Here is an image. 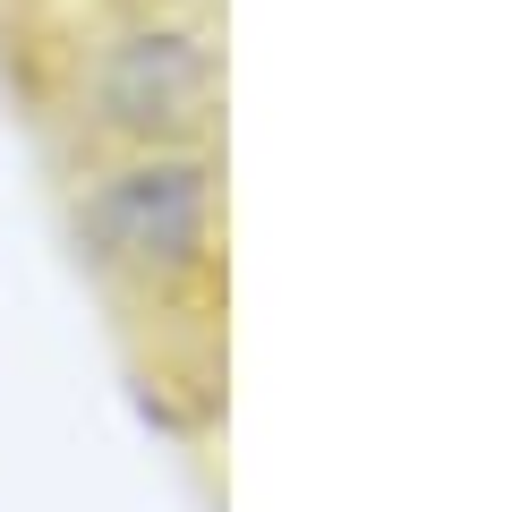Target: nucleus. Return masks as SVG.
Returning <instances> with one entry per match:
<instances>
[{
    "label": "nucleus",
    "instance_id": "nucleus-1",
    "mask_svg": "<svg viewBox=\"0 0 512 512\" xmlns=\"http://www.w3.org/2000/svg\"><path fill=\"white\" fill-rule=\"evenodd\" d=\"M77 231L111 274L171 291V282L205 274V256H214V171L197 154H137L86 188Z\"/></svg>",
    "mask_w": 512,
    "mask_h": 512
},
{
    "label": "nucleus",
    "instance_id": "nucleus-2",
    "mask_svg": "<svg viewBox=\"0 0 512 512\" xmlns=\"http://www.w3.org/2000/svg\"><path fill=\"white\" fill-rule=\"evenodd\" d=\"M86 103L103 128L137 137V146H180L214 120L222 103V60H214V35L205 26H180V18H146V26H120L103 35L86 69Z\"/></svg>",
    "mask_w": 512,
    "mask_h": 512
}]
</instances>
